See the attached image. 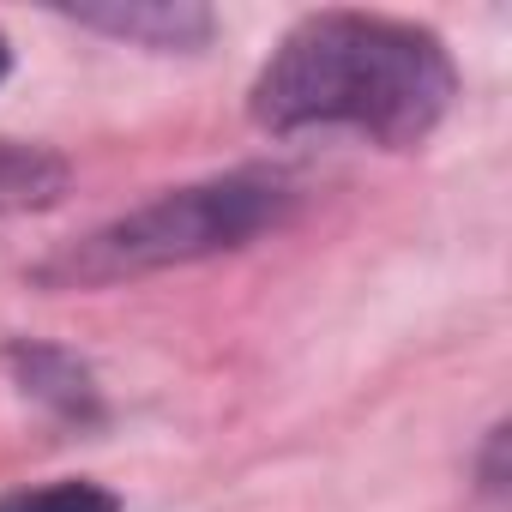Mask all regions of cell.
<instances>
[{"label": "cell", "mask_w": 512, "mask_h": 512, "mask_svg": "<svg viewBox=\"0 0 512 512\" xmlns=\"http://www.w3.org/2000/svg\"><path fill=\"white\" fill-rule=\"evenodd\" d=\"M458 97L446 43L380 13H308L253 79V121L266 133L350 127L374 145H422Z\"/></svg>", "instance_id": "1"}, {"label": "cell", "mask_w": 512, "mask_h": 512, "mask_svg": "<svg viewBox=\"0 0 512 512\" xmlns=\"http://www.w3.org/2000/svg\"><path fill=\"white\" fill-rule=\"evenodd\" d=\"M302 187L284 169H229L193 187H169L151 205L103 223L79 247H67L61 260H49L37 278L61 290H97L121 278H145L163 266H193L211 253H235L253 235L278 229L296 211Z\"/></svg>", "instance_id": "2"}, {"label": "cell", "mask_w": 512, "mask_h": 512, "mask_svg": "<svg viewBox=\"0 0 512 512\" xmlns=\"http://www.w3.org/2000/svg\"><path fill=\"white\" fill-rule=\"evenodd\" d=\"M73 19L121 43H145V49H199L217 25L193 0H127V7L115 0V7H73Z\"/></svg>", "instance_id": "3"}, {"label": "cell", "mask_w": 512, "mask_h": 512, "mask_svg": "<svg viewBox=\"0 0 512 512\" xmlns=\"http://www.w3.org/2000/svg\"><path fill=\"white\" fill-rule=\"evenodd\" d=\"M7 368H13V380L25 386V398L49 404V410H61V416H79V422L97 416V386H91V368H85L79 356H67V350H55V344H13V350H7Z\"/></svg>", "instance_id": "4"}, {"label": "cell", "mask_w": 512, "mask_h": 512, "mask_svg": "<svg viewBox=\"0 0 512 512\" xmlns=\"http://www.w3.org/2000/svg\"><path fill=\"white\" fill-rule=\"evenodd\" d=\"M67 193V163L31 145H0V217L7 211H37Z\"/></svg>", "instance_id": "5"}, {"label": "cell", "mask_w": 512, "mask_h": 512, "mask_svg": "<svg viewBox=\"0 0 512 512\" xmlns=\"http://www.w3.org/2000/svg\"><path fill=\"white\" fill-rule=\"evenodd\" d=\"M0 512H121V500L103 482L61 476V482H43V488H13L0 500Z\"/></svg>", "instance_id": "6"}, {"label": "cell", "mask_w": 512, "mask_h": 512, "mask_svg": "<svg viewBox=\"0 0 512 512\" xmlns=\"http://www.w3.org/2000/svg\"><path fill=\"white\" fill-rule=\"evenodd\" d=\"M13 73V49H7V37H0V79Z\"/></svg>", "instance_id": "7"}]
</instances>
